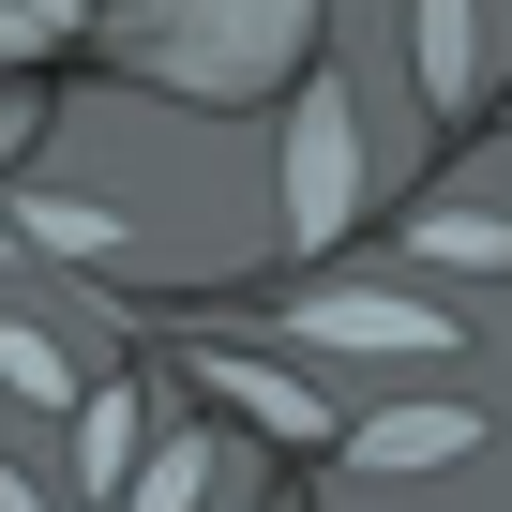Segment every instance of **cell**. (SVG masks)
<instances>
[{
	"label": "cell",
	"mask_w": 512,
	"mask_h": 512,
	"mask_svg": "<svg viewBox=\"0 0 512 512\" xmlns=\"http://www.w3.org/2000/svg\"><path fill=\"white\" fill-rule=\"evenodd\" d=\"M287 332L302 347H347V362H452V317L407 302V287H302Z\"/></svg>",
	"instance_id": "obj_3"
},
{
	"label": "cell",
	"mask_w": 512,
	"mask_h": 512,
	"mask_svg": "<svg viewBox=\"0 0 512 512\" xmlns=\"http://www.w3.org/2000/svg\"><path fill=\"white\" fill-rule=\"evenodd\" d=\"M196 377H211L256 437H317V392H302V377H272V362H196Z\"/></svg>",
	"instance_id": "obj_11"
},
{
	"label": "cell",
	"mask_w": 512,
	"mask_h": 512,
	"mask_svg": "<svg viewBox=\"0 0 512 512\" xmlns=\"http://www.w3.org/2000/svg\"><path fill=\"white\" fill-rule=\"evenodd\" d=\"M136 467H151L136 392H121V377H91V407H76V482H121V497H136Z\"/></svg>",
	"instance_id": "obj_8"
},
{
	"label": "cell",
	"mask_w": 512,
	"mask_h": 512,
	"mask_svg": "<svg viewBox=\"0 0 512 512\" xmlns=\"http://www.w3.org/2000/svg\"><path fill=\"white\" fill-rule=\"evenodd\" d=\"M0 392H31V407H91V362L31 317H0Z\"/></svg>",
	"instance_id": "obj_10"
},
{
	"label": "cell",
	"mask_w": 512,
	"mask_h": 512,
	"mask_svg": "<svg viewBox=\"0 0 512 512\" xmlns=\"http://www.w3.org/2000/svg\"><path fill=\"white\" fill-rule=\"evenodd\" d=\"M407 256H422V272H512V211L422 196V211H407Z\"/></svg>",
	"instance_id": "obj_6"
},
{
	"label": "cell",
	"mask_w": 512,
	"mask_h": 512,
	"mask_svg": "<svg viewBox=\"0 0 512 512\" xmlns=\"http://www.w3.org/2000/svg\"><path fill=\"white\" fill-rule=\"evenodd\" d=\"M16 241H31V256H91V272H106V256H136V226H121L106 196H31Z\"/></svg>",
	"instance_id": "obj_7"
},
{
	"label": "cell",
	"mask_w": 512,
	"mask_h": 512,
	"mask_svg": "<svg viewBox=\"0 0 512 512\" xmlns=\"http://www.w3.org/2000/svg\"><path fill=\"white\" fill-rule=\"evenodd\" d=\"M211 482H226V437H211V422H181V437H151V467H136V497H121V512H196Z\"/></svg>",
	"instance_id": "obj_9"
},
{
	"label": "cell",
	"mask_w": 512,
	"mask_h": 512,
	"mask_svg": "<svg viewBox=\"0 0 512 512\" xmlns=\"http://www.w3.org/2000/svg\"><path fill=\"white\" fill-rule=\"evenodd\" d=\"M347 226H362V121H347L332 76H302V91H287V241L317 256V241H347Z\"/></svg>",
	"instance_id": "obj_2"
},
{
	"label": "cell",
	"mask_w": 512,
	"mask_h": 512,
	"mask_svg": "<svg viewBox=\"0 0 512 512\" xmlns=\"http://www.w3.org/2000/svg\"><path fill=\"white\" fill-rule=\"evenodd\" d=\"M467 452H482V407H452V392L437 407H377L347 437V467H377V482H422V467H467Z\"/></svg>",
	"instance_id": "obj_4"
},
{
	"label": "cell",
	"mask_w": 512,
	"mask_h": 512,
	"mask_svg": "<svg viewBox=\"0 0 512 512\" xmlns=\"http://www.w3.org/2000/svg\"><path fill=\"white\" fill-rule=\"evenodd\" d=\"M91 46L151 91H196V106H256V91H302L317 61V0H106Z\"/></svg>",
	"instance_id": "obj_1"
},
{
	"label": "cell",
	"mask_w": 512,
	"mask_h": 512,
	"mask_svg": "<svg viewBox=\"0 0 512 512\" xmlns=\"http://www.w3.org/2000/svg\"><path fill=\"white\" fill-rule=\"evenodd\" d=\"M407 76H422V106H437V121L482 91V31H467V0H407Z\"/></svg>",
	"instance_id": "obj_5"
},
{
	"label": "cell",
	"mask_w": 512,
	"mask_h": 512,
	"mask_svg": "<svg viewBox=\"0 0 512 512\" xmlns=\"http://www.w3.org/2000/svg\"><path fill=\"white\" fill-rule=\"evenodd\" d=\"M0 512H61V497H46V482H31V467H0Z\"/></svg>",
	"instance_id": "obj_12"
},
{
	"label": "cell",
	"mask_w": 512,
	"mask_h": 512,
	"mask_svg": "<svg viewBox=\"0 0 512 512\" xmlns=\"http://www.w3.org/2000/svg\"><path fill=\"white\" fill-rule=\"evenodd\" d=\"M16 136H31V121H16V106H0V151H16Z\"/></svg>",
	"instance_id": "obj_13"
}]
</instances>
